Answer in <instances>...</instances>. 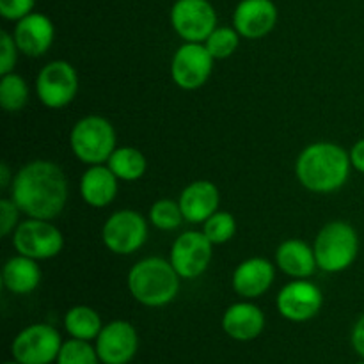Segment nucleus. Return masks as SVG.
<instances>
[{
  "instance_id": "nucleus-1",
  "label": "nucleus",
  "mask_w": 364,
  "mask_h": 364,
  "mask_svg": "<svg viewBox=\"0 0 364 364\" xmlns=\"http://www.w3.org/2000/svg\"><path fill=\"white\" fill-rule=\"evenodd\" d=\"M9 191L14 205L32 219H55L68 201L66 174L50 160L25 164L14 174Z\"/></svg>"
},
{
  "instance_id": "nucleus-2",
  "label": "nucleus",
  "mask_w": 364,
  "mask_h": 364,
  "mask_svg": "<svg viewBox=\"0 0 364 364\" xmlns=\"http://www.w3.org/2000/svg\"><path fill=\"white\" fill-rule=\"evenodd\" d=\"M350 167V155L341 146L333 142H313L299 155L295 174L308 191L329 194L347 183Z\"/></svg>"
},
{
  "instance_id": "nucleus-3",
  "label": "nucleus",
  "mask_w": 364,
  "mask_h": 364,
  "mask_svg": "<svg viewBox=\"0 0 364 364\" xmlns=\"http://www.w3.org/2000/svg\"><path fill=\"white\" fill-rule=\"evenodd\" d=\"M180 279L171 262L164 258H144L128 272V290L139 304L162 308L176 299Z\"/></svg>"
},
{
  "instance_id": "nucleus-4",
  "label": "nucleus",
  "mask_w": 364,
  "mask_h": 364,
  "mask_svg": "<svg viewBox=\"0 0 364 364\" xmlns=\"http://www.w3.org/2000/svg\"><path fill=\"white\" fill-rule=\"evenodd\" d=\"M313 251L320 270L329 274L343 272L358 258V231L345 220H333L318 231Z\"/></svg>"
},
{
  "instance_id": "nucleus-5",
  "label": "nucleus",
  "mask_w": 364,
  "mask_h": 364,
  "mask_svg": "<svg viewBox=\"0 0 364 364\" xmlns=\"http://www.w3.org/2000/svg\"><path fill=\"white\" fill-rule=\"evenodd\" d=\"M70 146L80 162L98 166L107 162L116 149V130L105 117L85 116L71 128Z\"/></svg>"
},
{
  "instance_id": "nucleus-6",
  "label": "nucleus",
  "mask_w": 364,
  "mask_h": 364,
  "mask_svg": "<svg viewBox=\"0 0 364 364\" xmlns=\"http://www.w3.org/2000/svg\"><path fill=\"white\" fill-rule=\"evenodd\" d=\"M63 338L48 323H32L25 327L11 343V355L21 364H52L57 361Z\"/></svg>"
},
{
  "instance_id": "nucleus-7",
  "label": "nucleus",
  "mask_w": 364,
  "mask_h": 364,
  "mask_svg": "<svg viewBox=\"0 0 364 364\" xmlns=\"http://www.w3.org/2000/svg\"><path fill=\"white\" fill-rule=\"evenodd\" d=\"M13 245L18 255L32 259H50L63 251L64 237L50 220L28 217L14 230Z\"/></svg>"
},
{
  "instance_id": "nucleus-8",
  "label": "nucleus",
  "mask_w": 364,
  "mask_h": 364,
  "mask_svg": "<svg viewBox=\"0 0 364 364\" xmlns=\"http://www.w3.org/2000/svg\"><path fill=\"white\" fill-rule=\"evenodd\" d=\"M102 238L105 247L114 255H134L146 244L148 224L135 210H119L105 220Z\"/></svg>"
},
{
  "instance_id": "nucleus-9",
  "label": "nucleus",
  "mask_w": 364,
  "mask_h": 364,
  "mask_svg": "<svg viewBox=\"0 0 364 364\" xmlns=\"http://www.w3.org/2000/svg\"><path fill=\"white\" fill-rule=\"evenodd\" d=\"M77 91V70L66 60H52L41 68L36 78V95L48 109H63L70 105Z\"/></svg>"
},
{
  "instance_id": "nucleus-10",
  "label": "nucleus",
  "mask_w": 364,
  "mask_h": 364,
  "mask_svg": "<svg viewBox=\"0 0 364 364\" xmlns=\"http://www.w3.org/2000/svg\"><path fill=\"white\" fill-rule=\"evenodd\" d=\"M171 25L187 43H205L217 28V13L210 0H176L171 7Z\"/></svg>"
},
{
  "instance_id": "nucleus-11",
  "label": "nucleus",
  "mask_w": 364,
  "mask_h": 364,
  "mask_svg": "<svg viewBox=\"0 0 364 364\" xmlns=\"http://www.w3.org/2000/svg\"><path fill=\"white\" fill-rule=\"evenodd\" d=\"M213 57L206 50L205 43L185 41L171 60V77L178 87L194 91L208 82L213 70Z\"/></svg>"
},
{
  "instance_id": "nucleus-12",
  "label": "nucleus",
  "mask_w": 364,
  "mask_h": 364,
  "mask_svg": "<svg viewBox=\"0 0 364 364\" xmlns=\"http://www.w3.org/2000/svg\"><path fill=\"white\" fill-rule=\"evenodd\" d=\"M213 244L203 231H185L171 247V265L181 279H196L212 263Z\"/></svg>"
},
{
  "instance_id": "nucleus-13",
  "label": "nucleus",
  "mask_w": 364,
  "mask_h": 364,
  "mask_svg": "<svg viewBox=\"0 0 364 364\" xmlns=\"http://www.w3.org/2000/svg\"><path fill=\"white\" fill-rule=\"evenodd\" d=\"M276 306L284 320L302 323L318 315L323 306V295L316 284L297 279L281 288Z\"/></svg>"
},
{
  "instance_id": "nucleus-14",
  "label": "nucleus",
  "mask_w": 364,
  "mask_h": 364,
  "mask_svg": "<svg viewBox=\"0 0 364 364\" xmlns=\"http://www.w3.org/2000/svg\"><path fill=\"white\" fill-rule=\"evenodd\" d=\"M95 347L103 364L132 363L139 350L137 329L127 320H114L103 326L95 340Z\"/></svg>"
},
{
  "instance_id": "nucleus-15",
  "label": "nucleus",
  "mask_w": 364,
  "mask_h": 364,
  "mask_svg": "<svg viewBox=\"0 0 364 364\" xmlns=\"http://www.w3.org/2000/svg\"><path fill=\"white\" fill-rule=\"evenodd\" d=\"M277 23V7L272 0H240L235 7L233 27L245 39H262Z\"/></svg>"
},
{
  "instance_id": "nucleus-16",
  "label": "nucleus",
  "mask_w": 364,
  "mask_h": 364,
  "mask_svg": "<svg viewBox=\"0 0 364 364\" xmlns=\"http://www.w3.org/2000/svg\"><path fill=\"white\" fill-rule=\"evenodd\" d=\"M13 38L23 55L41 57L53 45L55 27L46 14L31 13L23 20L16 21Z\"/></svg>"
},
{
  "instance_id": "nucleus-17",
  "label": "nucleus",
  "mask_w": 364,
  "mask_h": 364,
  "mask_svg": "<svg viewBox=\"0 0 364 364\" xmlns=\"http://www.w3.org/2000/svg\"><path fill=\"white\" fill-rule=\"evenodd\" d=\"M220 326L231 340L247 343L265 329V313L252 302H237L224 311Z\"/></svg>"
},
{
  "instance_id": "nucleus-18",
  "label": "nucleus",
  "mask_w": 364,
  "mask_h": 364,
  "mask_svg": "<svg viewBox=\"0 0 364 364\" xmlns=\"http://www.w3.org/2000/svg\"><path fill=\"white\" fill-rule=\"evenodd\" d=\"M219 188L208 180L192 181L180 194V208L185 220L192 224H199L208 220L219 208Z\"/></svg>"
},
{
  "instance_id": "nucleus-19",
  "label": "nucleus",
  "mask_w": 364,
  "mask_h": 364,
  "mask_svg": "<svg viewBox=\"0 0 364 364\" xmlns=\"http://www.w3.org/2000/svg\"><path fill=\"white\" fill-rule=\"evenodd\" d=\"M274 267L265 258H249L233 272V290L244 299H258L270 290L274 283Z\"/></svg>"
},
{
  "instance_id": "nucleus-20",
  "label": "nucleus",
  "mask_w": 364,
  "mask_h": 364,
  "mask_svg": "<svg viewBox=\"0 0 364 364\" xmlns=\"http://www.w3.org/2000/svg\"><path fill=\"white\" fill-rule=\"evenodd\" d=\"M117 194V176L109 166H91L80 178V196L92 208H103Z\"/></svg>"
},
{
  "instance_id": "nucleus-21",
  "label": "nucleus",
  "mask_w": 364,
  "mask_h": 364,
  "mask_svg": "<svg viewBox=\"0 0 364 364\" xmlns=\"http://www.w3.org/2000/svg\"><path fill=\"white\" fill-rule=\"evenodd\" d=\"M276 263L287 276L295 279H306L318 269L315 251L304 240L290 238L284 240L276 251Z\"/></svg>"
},
{
  "instance_id": "nucleus-22",
  "label": "nucleus",
  "mask_w": 364,
  "mask_h": 364,
  "mask_svg": "<svg viewBox=\"0 0 364 364\" xmlns=\"http://www.w3.org/2000/svg\"><path fill=\"white\" fill-rule=\"evenodd\" d=\"M41 283V269L38 259L16 255L6 262L2 269V284L14 295H28Z\"/></svg>"
},
{
  "instance_id": "nucleus-23",
  "label": "nucleus",
  "mask_w": 364,
  "mask_h": 364,
  "mask_svg": "<svg viewBox=\"0 0 364 364\" xmlns=\"http://www.w3.org/2000/svg\"><path fill=\"white\" fill-rule=\"evenodd\" d=\"M64 329L75 340L95 341L103 329L102 316L89 306H73L64 315Z\"/></svg>"
},
{
  "instance_id": "nucleus-24",
  "label": "nucleus",
  "mask_w": 364,
  "mask_h": 364,
  "mask_svg": "<svg viewBox=\"0 0 364 364\" xmlns=\"http://www.w3.org/2000/svg\"><path fill=\"white\" fill-rule=\"evenodd\" d=\"M107 166L110 167L117 180L123 181H137L139 178L144 176L146 167V156L142 151L132 146H124V148H116L110 159L107 160Z\"/></svg>"
},
{
  "instance_id": "nucleus-25",
  "label": "nucleus",
  "mask_w": 364,
  "mask_h": 364,
  "mask_svg": "<svg viewBox=\"0 0 364 364\" xmlns=\"http://www.w3.org/2000/svg\"><path fill=\"white\" fill-rule=\"evenodd\" d=\"M28 103V85L21 75H2L0 80V105L7 112H20Z\"/></svg>"
},
{
  "instance_id": "nucleus-26",
  "label": "nucleus",
  "mask_w": 364,
  "mask_h": 364,
  "mask_svg": "<svg viewBox=\"0 0 364 364\" xmlns=\"http://www.w3.org/2000/svg\"><path fill=\"white\" fill-rule=\"evenodd\" d=\"M240 38L237 28L231 27H217L212 34L206 38L205 46L213 59H228L237 52L240 45Z\"/></svg>"
},
{
  "instance_id": "nucleus-27",
  "label": "nucleus",
  "mask_w": 364,
  "mask_h": 364,
  "mask_svg": "<svg viewBox=\"0 0 364 364\" xmlns=\"http://www.w3.org/2000/svg\"><path fill=\"white\" fill-rule=\"evenodd\" d=\"M100 363L102 361H100L95 345H91V341L75 340V338L64 341L55 361V364H100Z\"/></svg>"
},
{
  "instance_id": "nucleus-28",
  "label": "nucleus",
  "mask_w": 364,
  "mask_h": 364,
  "mask_svg": "<svg viewBox=\"0 0 364 364\" xmlns=\"http://www.w3.org/2000/svg\"><path fill=\"white\" fill-rule=\"evenodd\" d=\"M149 220L159 230L173 231L181 226L185 217L181 213L180 203L171 201V199H160L149 210Z\"/></svg>"
},
{
  "instance_id": "nucleus-29",
  "label": "nucleus",
  "mask_w": 364,
  "mask_h": 364,
  "mask_svg": "<svg viewBox=\"0 0 364 364\" xmlns=\"http://www.w3.org/2000/svg\"><path fill=\"white\" fill-rule=\"evenodd\" d=\"M203 233L213 245H223L230 242L237 233V220L228 212H215L203 224Z\"/></svg>"
},
{
  "instance_id": "nucleus-30",
  "label": "nucleus",
  "mask_w": 364,
  "mask_h": 364,
  "mask_svg": "<svg viewBox=\"0 0 364 364\" xmlns=\"http://www.w3.org/2000/svg\"><path fill=\"white\" fill-rule=\"evenodd\" d=\"M18 46L9 32H0V73L7 75L14 70L18 59Z\"/></svg>"
},
{
  "instance_id": "nucleus-31",
  "label": "nucleus",
  "mask_w": 364,
  "mask_h": 364,
  "mask_svg": "<svg viewBox=\"0 0 364 364\" xmlns=\"http://www.w3.org/2000/svg\"><path fill=\"white\" fill-rule=\"evenodd\" d=\"M36 0H0V14L9 21H20L34 13Z\"/></svg>"
},
{
  "instance_id": "nucleus-32",
  "label": "nucleus",
  "mask_w": 364,
  "mask_h": 364,
  "mask_svg": "<svg viewBox=\"0 0 364 364\" xmlns=\"http://www.w3.org/2000/svg\"><path fill=\"white\" fill-rule=\"evenodd\" d=\"M18 213H20V208L14 205L13 199L4 198L0 201V235L2 237H7L11 231L16 230Z\"/></svg>"
},
{
  "instance_id": "nucleus-33",
  "label": "nucleus",
  "mask_w": 364,
  "mask_h": 364,
  "mask_svg": "<svg viewBox=\"0 0 364 364\" xmlns=\"http://www.w3.org/2000/svg\"><path fill=\"white\" fill-rule=\"evenodd\" d=\"M350 343L352 348L355 350V354L361 359H364V313L359 316L358 322L354 323V327H352Z\"/></svg>"
},
{
  "instance_id": "nucleus-34",
  "label": "nucleus",
  "mask_w": 364,
  "mask_h": 364,
  "mask_svg": "<svg viewBox=\"0 0 364 364\" xmlns=\"http://www.w3.org/2000/svg\"><path fill=\"white\" fill-rule=\"evenodd\" d=\"M348 155H350L352 167H354L355 171H359V173L364 174V139H361V141H358L354 146H352V149Z\"/></svg>"
},
{
  "instance_id": "nucleus-35",
  "label": "nucleus",
  "mask_w": 364,
  "mask_h": 364,
  "mask_svg": "<svg viewBox=\"0 0 364 364\" xmlns=\"http://www.w3.org/2000/svg\"><path fill=\"white\" fill-rule=\"evenodd\" d=\"M11 183H13V180H11L9 166H7V164H2V166H0V187L7 188L11 187Z\"/></svg>"
},
{
  "instance_id": "nucleus-36",
  "label": "nucleus",
  "mask_w": 364,
  "mask_h": 364,
  "mask_svg": "<svg viewBox=\"0 0 364 364\" xmlns=\"http://www.w3.org/2000/svg\"><path fill=\"white\" fill-rule=\"evenodd\" d=\"M4 364H21V363H18V361H14V359H13V361H7V363H4Z\"/></svg>"
},
{
  "instance_id": "nucleus-37",
  "label": "nucleus",
  "mask_w": 364,
  "mask_h": 364,
  "mask_svg": "<svg viewBox=\"0 0 364 364\" xmlns=\"http://www.w3.org/2000/svg\"><path fill=\"white\" fill-rule=\"evenodd\" d=\"M355 364H364V359H363V361H359V363H355Z\"/></svg>"
},
{
  "instance_id": "nucleus-38",
  "label": "nucleus",
  "mask_w": 364,
  "mask_h": 364,
  "mask_svg": "<svg viewBox=\"0 0 364 364\" xmlns=\"http://www.w3.org/2000/svg\"><path fill=\"white\" fill-rule=\"evenodd\" d=\"M127 364H130V363H127Z\"/></svg>"
}]
</instances>
